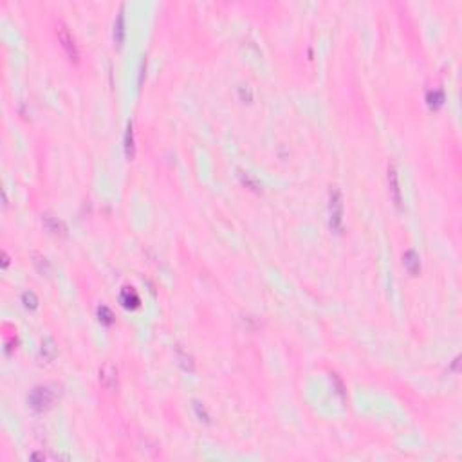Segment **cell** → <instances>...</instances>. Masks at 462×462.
<instances>
[{
    "instance_id": "obj_1",
    "label": "cell",
    "mask_w": 462,
    "mask_h": 462,
    "mask_svg": "<svg viewBox=\"0 0 462 462\" xmlns=\"http://www.w3.org/2000/svg\"><path fill=\"white\" fill-rule=\"evenodd\" d=\"M329 220L330 228L339 233L343 226V197L339 188H332L329 192Z\"/></svg>"
},
{
    "instance_id": "obj_2",
    "label": "cell",
    "mask_w": 462,
    "mask_h": 462,
    "mask_svg": "<svg viewBox=\"0 0 462 462\" xmlns=\"http://www.w3.org/2000/svg\"><path fill=\"white\" fill-rule=\"evenodd\" d=\"M29 406L35 410V412H44L53 404L55 401V392L51 390L49 387H36L33 388V392L29 394Z\"/></svg>"
},
{
    "instance_id": "obj_3",
    "label": "cell",
    "mask_w": 462,
    "mask_h": 462,
    "mask_svg": "<svg viewBox=\"0 0 462 462\" xmlns=\"http://www.w3.org/2000/svg\"><path fill=\"white\" fill-rule=\"evenodd\" d=\"M56 29H58V40H60L64 51L67 53V56H69L70 60L76 62L80 58V53H78V45H76V42H74V36L70 35V31L67 29V25H65L64 22H60Z\"/></svg>"
},
{
    "instance_id": "obj_4",
    "label": "cell",
    "mask_w": 462,
    "mask_h": 462,
    "mask_svg": "<svg viewBox=\"0 0 462 462\" xmlns=\"http://www.w3.org/2000/svg\"><path fill=\"white\" fill-rule=\"evenodd\" d=\"M116 374H118V370H116V367L112 365V363H105L103 367H101L100 370V381L101 385H103L105 388H112L116 385Z\"/></svg>"
},
{
    "instance_id": "obj_5",
    "label": "cell",
    "mask_w": 462,
    "mask_h": 462,
    "mask_svg": "<svg viewBox=\"0 0 462 462\" xmlns=\"http://www.w3.org/2000/svg\"><path fill=\"white\" fill-rule=\"evenodd\" d=\"M120 302L123 303V307L135 309V307H139L141 300H139V294L135 293L134 289H132V287H125L123 291H121V294H120Z\"/></svg>"
},
{
    "instance_id": "obj_6",
    "label": "cell",
    "mask_w": 462,
    "mask_h": 462,
    "mask_svg": "<svg viewBox=\"0 0 462 462\" xmlns=\"http://www.w3.org/2000/svg\"><path fill=\"white\" fill-rule=\"evenodd\" d=\"M402 260H404V267L408 269V273H412V274L419 273L421 262H419V255L415 253L413 249H408L406 253H404V257H402Z\"/></svg>"
},
{
    "instance_id": "obj_7",
    "label": "cell",
    "mask_w": 462,
    "mask_h": 462,
    "mask_svg": "<svg viewBox=\"0 0 462 462\" xmlns=\"http://www.w3.org/2000/svg\"><path fill=\"white\" fill-rule=\"evenodd\" d=\"M388 181H390V190H392L394 200L397 206H401V190H399V181H397V172L396 168H388Z\"/></svg>"
},
{
    "instance_id": "obj_8",
    "label": "cell",
    "mask_w": 462,
    "mask_h": 462,
    "mask_svg": "<svg viewBox=\"0 0 462 462\" xmlns=\"http://www.w3.org/2000/svg\"><path fill=\"white\" fill-rule=\"evenodd\" d=\"M125 38V15H123V5L118 11V16H116L114 22V40L116 44H121Z\"/></svg>"
},
{
    "instance_id": "obj_9",
    "label": "cell",
    "mask_w": 462,
    "mask_h": 462,
    "mask_svg": "<svg viewBox=\"0 0 462 462\" xmlns=\"http://www.w3.org/2000/svg\"><path fill=\"white\" fill-rule=\"evenodd\" d=\"M125 154L129 159H132L135 154V146H134V127L132 123H129L127 127V132H125Z\"/></svg>"
},
{
    "instance_id": "obj_10",
    "label": "cell",
    "mask_w": 462,
    "mask_h": 462,
    "mask_svg": "<svg viewBox=\"0 0 462 462\" xmlns=\"http://www.w3.org/2000/svg\"><path fill=\"white\" fill-rule=\"evenodd\" d=\"M426 101L430 107H433V109H437V107H441L442 101H444V92H442L441 89H433L430 90L426 94Z\"/></svg>"
},
{
    "instance_id": "obj_11",
    "label": "cell",
    "mask_w": 462,
    "mask_h": 462,
    "mask_svg": "<svg viewBox=\"0 0 462 462\" xmlns=\"http://www.w3.org/2000/svg\"><path fill=\"white\" fill-rule=\"evenodd\" d=\"M42 354H44L45 359H53L56 356V345L51 338H47L42 343Z\"/></svg>"
},
{
    "instance_id": "obj_12",
    "label": "cell",
    "mask_w": 462,
    "mask_h": 462,
    "mask_svg": "<svg viewBox=\"0 0 462 462\" xmlns=\"http://www.w3.org/2000/svg\"><path fill=\"white\" fill-rule=\"evenodd\" d=\"M98 316H100V322L103 323V325H112V323H114V314H112V311H110L107 305H101V307L98 309Z\"/></svg>"
},
{
    "instance_id": "obj_13",
    "label": "cell",
    "mask_w": 462,
    "mask_h": 462,
    "mask_svg": "<svg viewBox=\"0 0 462 462\" xmlns=\"http://www.w3.org/2000/svg\"><path fill=\"white\" fill-rule=\"evenodd\" d=\"M22 302H24V305L27 309H36V307H38V296H36L33 291H25V293L22 294Z\"/></svg>"
},
{
    "instance_id": "obj_14",
    "label": "cell",
    "mask_w": 462,
    "mask_h": 462,
    "mask_svg": "<svg viewBox=\"0 0 462 462\" xmlns=\"http://www.w3.org/2000/svg\"><path fill=\"white\" fill-rule=\"evenodd\" d=\"M44 222H45V226H47V229H49V231H53V233H60L58 229H64V228H62V224L58 222L56 219H53V217H49V215H45V217H44Z\"/></svg>"
}]
</instances>
